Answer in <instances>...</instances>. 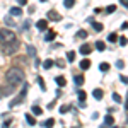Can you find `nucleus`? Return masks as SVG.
Listing matches in <instances>:
<instances>
[{
	"label": "nucleus",
	"instance_id": "obj_20",
	"mask_svg": "<svg viewBox=\"0 0 128 128\" xmlns=\"http://www.w3.org/2000/svg\"><path fill=\"white\" fill-rule=\"evenodd\" d=\"M96 48H98V51H104V50H106V44H104L102 41H98V43H96Z\"/></svg>",
	"mask_w": 128,
	"mask_h": 128
},
{
	"label": "nucleus",
	"instance_id": "obj_8",
	"mask_svg": "<svg viewBox=\"0 0 128 128\" xmlns=\"http://www.w3.org/2000/svg\"><path fill=\"white\" fill-rule=\"evenodd\" d=\"M92 96H94V99L101 101L102 96H104V92H102V89H94V90H92Z\"/></svg>",
	"mask_w": 128,
	"mask_h": 128
},
{
	"label": "nucleus",
	"instance_id": "obj_17",
	"mask_svg": "<svg viewBox=\"0 0 128 128\" xmlns=\"http://www.w3.org/2000/svg\"><path fill=\"white\" fill-rule=\"evenodd\" d=\"M77 38H80V40H86V38H87V31H84V29L77 31Z\"/></svg>",
	"mask_w": 128,
	"mask_h": 128
},
{
	"label": "nucleus",
	"instance_id": "obj_14",
	"mask_svg": "<svg viewBox=\"0 0 128 128\" xmlns=\"http://www.w3.org/2000/svg\"><path fill=\"white\" fill-rule=\"evenodd\" d=\"M26 121H28V125H31V126L36 125V118H34L32 114H26Z\"/></svg>",
	"mask_w": 128,
	"mask_h": 128
},
{
	"label": "nucleus",
	"instance_id": "obj_24",
	"mask_svg": "<svg viewBox=\"0 0 128 128\" xmlns=\"http://www.w3.org/2000/svg\"><path fill=\"white\" fill-rule=\"evenodd\" d=\"M43 113V109L40 106H32V114H41Z\"/></svg>",
	"mask_w": 128,
	"mask_h": 128
},
{
	"label": "nucleus",
	"instance_id": "obj_23",
	"mask_svg": "<svg viewBox=\"0 0 128 128\" xmlns=\"http://www.w3.org/2000/svg\"><path fill=\"white\" fill-rule=\"evenodd\" d=\"M77 94H79V99H80V102H84V101H86V98H87V94H86L84 90H79Z\"/></svg>",
	"mask_w": 128,
	"mask_h": 128
},
{
	"label": "nucleus",
	"instance_id": "obj_25",
	"mask_svg": "<svg viewBox=\"0 0 128 128\" xmlns=\"http://www.w3.org/2000/svg\"><path fill=\"white\" fill-rule=\"evenodd\" d=\"M114 10H116V5H108L106 7V14H113Z\"/></svg>",
	"mask_w": 128,
	"mask_h": 128
},
{
	"label": "nucleus",
	"instance_id": "obj_33",
	"mask_svg": "<svg viewBox=\"0 0 128 128\" xmlns=\"http://www.w3.org/2000/svg\"><path fill=\"white\" fill-rule=\"evenodd\" d=\"M67 111H68V106H67V104L60 106V113H62V114H63V113H67Z\"/></svg>",
	"mask_w": 128,
	"mask_h": 128
},
{
	"label": "nucleus",
	"instance_id": "obj_21",
	"mask_svg": "<svg viewBox=\"0 0 128 128\" xmlns=\"http://www.w3.org/2000/svg\"><path fill=\"white\" fill-rule=\"evenodd\" d=\"M63 5H65L67 9H70V7L75 5V0H63Z\"/></svg>",
	"mask_w": 128,
	"mask_h": 128
},
{
	"label": "nucleus",
	"instance_id": "obj_19",
	"mask_svg": "<svg viewBox=\"0 0 128 128\" xmlns=\"http://www.w3.org/2000/svg\"><path fill=\"white\" fill-rule=\"evenodd\" d=\"M92 28H94V31L101 32V31H102V24H101V22H92Z\"/></svg>",
	"mask_w": 128,
	"mask_h": 128
},
{
	"label": "nucleus",
	"instance_id": "obj_27",
	"mask_svg": "<svg viewBox=\"0 0 128 128\" xmlns=\"http://www.w3.org/2000/svg\"><path fill=\"white\" fill-rule=\"evenodd\" d=\"M67 60H68V62H74V60H75V53H74V51H68V53H67Z\"/></svg>",
	"mask_w": 128,
	"mask_h": 128
},
{
	"label": "nucleus",
	"instance_id": "obj_4",
	"mask_svg": "<svg viewBox=\"0 0 128 128\" xmlns=\"http://www.w3.org/2000/svg\"><path fill=\"white\" fill-rule=\"evenodd\" d=\"M17 46H19V43H17V40H16L14 43H10V44H5V46H4V53H5V55H12V53L16 51Z\"/></svg>",
	"mask_w": 128,
	"mask_h": 128
},
{
	"label": "nucleus",
	"instance_id": "obj_37",
	"mask_svg": "<svg viewBox=\"0 0 128 128\" xmlns=\"http://www.w3.org/2000/svg\"><path fill=\"white\" fill-rule=\"evenodd\" d=\"M29 26H31V24H29V20H26V22H24V26H22V28H24V29H29Z\"/></svg>",
	"mask_w": 128,
	"mask_h": 128
},
{
	"label": "nucleus",
	"instance_id": "obj_30",
	"mask_svg": "<svg viewBox=\"0 0 128 128\" xmlns=\"http://www.w3.org/2000/svg\"><path fill=\"white\" fill-rule=\"evenodd\" d=\"M5 24H7V26H10V28H12V26L16 28V22H12V19H10V17H5Z\"/></svg>",
	"mask_w": 128,
	"mask_h": 128
},
{
	"label": "nucleus",
	"instance_id": "obj_39",
	"mask_svg": "<svg viewBox=\"0 0 128 128\" xmlns=\"http://www.w3.org/2000/svg\"><path fill=\"white\" fill-rule=\"evenodd\" d=\"M26 2H28V0H17V4H19V5H26Z\"/></svg>",
	"mask_w": 128,
	"mask_h": 128
},
{
	"label": "nucleus",
	"instance_id": "obj_40",
	"mask_svg": "<svg viewBox=\"0 0 128 128\" xmlns=\"http://www.w3.org/2000/svg\"><path fill=\"white\" fill-rule=\"evenodd\" d=\"M120 2H121V4H123V5H125V7L128 9V0H120Z\"/></svg>",
	"mask_w": 128,
	"mask_h": 128
},
{
	"label": "nucleus",
	"instance_id": "obj_31",
	"mask_svg": "<svg viewBox=\"0 0 128 128\" xmlns=\"http://www.w3.org/2000/svg\"><path fill=\"white\" fill-rule=\"evenodd\" d=\"M38 84H40V86H41V89H43V90H46V84H44V80L41 79V77H40V79H38Z\"/></svg>",
	"mask_w": 128,
	"mask_h": 128
},
{
	"label": "nucleus",
	"instance_id": "obj_18",
	"mask_svg": "<svg viewBox=\"0 0 128 128\" xmlns=\"http://www.w3.org/2000/svg\"><path fill=\"white\" fill-rule=\"evenodd\" d=\"M99 70H101V72H108V70H109V63H106V62H102V63L99 65Z\"/></svg>",
	"mask_w": 128,
	"mask_h": 128
},
{
	"label": "nucleus",
	"instance_id": "obj_3",
	"mask_svg": "<svg viewBox=\"0 0 128 128\" xmlns=\"http://www.w3.org/2000/svg\"><path fill=\"white\" fill-rule=\"evenodd\" d=\"M28 90H29V84L22 82V90H20L19 94H17V98H14V99H12V102L9 104L10 108H14V106L20 104V102H24V99H26V94H28Z\"/></svg>",
	"mask_w": 128,
	"mask_h": 128
},
{
	"label": "nucleus",
	"instance_id": "obj_10",
	"mask_svg": "<svg viewBox=\"0 0 128 128\" xmlns=\"http://www.w3.org/2000/svg\"><path fill=\"white\" fill-rule=\"evenodd\" d=\"M79 51H80V53H82V55H89V53L92 51V48H90L89 44H82V46H80V48H79Z\"/></svg>",
	"mask_w": 128,
	"mask_h": 128
},
{
	"label": "nucleus",
	"instance_id": "obj_13",
	"mask_svg": "<svg viewBox=\"0 0 128 128\" xmlns=\"http://www.w3.org/2000/svg\"><path fill=\"white\" fill-rule=\"evenodd\" d=\"M79 65H80V68H82V70H87L89 67H90V62H89L87 58H84V60H82V62L79 63Z\"/></svg>",
	"mask_w": 128,
	"mask_h": 128
},
{
	"label": "nucleus",
	"instance_id": "obj_11",
	"mask_svg": "<svg viewBox=\"0 0 128 128\" xmlns=\"http://www.w3.org/2000/svg\"><path fill=\"white\" fill-rule=\"evenodd\" d=\"M74 82H75V84L80 87V86H84L86 79H84V75H75V77H74Z\"/></svg>",
	"mask_w": 128,
	"mask_h": 128
},
{
	"label": "nucleus",
	"instance_id": "obj_9",
	"mask_svg": "<svg viewBox=\"0 0 128 128\" xmlns=\"http://www.w3.org/2000/svg\"><path fill=\"white\" fill-rule=\"evenodd\" d=\"M55 82H56L58 87H63V86L67 84V79H65L63 75H58V77H55Z\"/></svg>",
	"mask_w": 128,
	"mask_h": 128
},
{
	"label": "nucleus",
	"instance_id": "obj_26",
	"mask_svg": "<svg viewBox=\"0 0 128 128\" xmlns=\"http://www.w3.org/2000/svg\"><path fill=\"white\" fill-rule=\"evenodd\" d=\"M28 53H29L31 56H34V55H36V48H34V46H31V44H29V46H28Z\"/></svg>",
	"mask_w": 128,
	"mask_h": 128
},
{
	"label": "nucleus",
	"instance_id": "obj_28",
	"mask_svg": "<svg viewBox=\"0 0 128 128\" xmlns=\"http://www.w3.org/2000/svg\"><path fill=\"white\" fill-rule=\"evenodd\" d=\"M108 40L111 41V43H114V41L118 40V34H114V32H111V34H109V36H108Z\"/></svg>",
	"mask_w": 128,
	"mask_h": 128
},
{
	"label": "nucleus",
	"instance_id": "obj_32",
	"mask_svg": "<svg viewBox=\"0 0 128 128\" xmlns=\"http://www.w3.org/2000/svg\"><path fill=\"white\" fill-rule=\"evenodd\" d=\"M120 44H121V46H126V44H128V40L121 36V38H120Z\"/></svg>",
	"mask_w": 128,
	"mask_h": 128
},
{
	"label": "nucleus",
	"instance_id": "obj_1",
	"mask_svg": "<svg viewBox=\"0 0 128 128\" xmlns=\"http://www.w3.org/2000/svg\"><path fill=\"white\" fill-rule=\"evenodd\" d=\"M24 70L20 68V67H12V68L5 74V82L9 84V86H19V84H22L24 82Z\"/></svg>",
	"mask_w": 128,
	"mask_h": 128
},
{
	"label": "nucleus",
	"instance_id": "obj_22",
	"mask_svg": "<svg viewBox=\"0 0 128 128\" xmlns=\"http://www.w3.org/2000/svg\"><path fill=\"white\" fill-rule=\"evenodd\" d=\"M53 125H55V120H53V118H50V120L44 121V128H51Z\"/></svg>",
	"mask_w": 128,
	"mask_h": 128
},
{
	"label": "nucleus",
	"instance_id": "obj_42",
	"mask_svg": "<svg viewBox=\"0 0 128 128\" xmlns=\"http://www.w3.org/2000/svg\"><path fill=\"white\" fill-rule=\"evenodd\" d=\"M9 125H10V121H5L4 123V128H9Z\"/></svg>",
	"mask_w": 128,
	"mask_h": 128
},
{
	"label": "nucleus",
	"instance_id": "obj_16",
	"mask_svg": "<svg viewBox=\"0 0 128 128\" xmlns=\"http://www.w3.org/2000/svg\"><path fill=\"white\" fill-rule=\"evenodd\" d=\"M53 63H55V62H53V60H44V62H43V67H44V68L48 70V68H51V67H53Z\"/></svg>",
	"mask_w": 128,
	"mask_h": 128
},
{
	"label": "nucleus",
	"instance_id": "obj_12",
	"mask_svg": "<svg viewBox=\"0 0 128 128\" xmlns=\"http://www.w3.org/2000/svg\"><path fill=\"white\" fill-rule=\"evenodd\" d=\"M55 38H56V32H55V31H48L46 36H44V40H46V41H53Z\"/></svg>",
	"mask_w": 128,
	"mask_h": 128
},
{
	"label": "nucleus",
	"instance_id": "obj_36",
	"mask_svg": "<svg viewBox=\"0 0 128 128\" xmlns=\"http://www.w3.org/2000/svg\"><path fill=\"white\" fill-rule=\"evenodd\" d=\"M120 80H121V82H125V84H128V77H125V75H121Z\"/></svg>",
	"mask_w": 128,
	"mask_h": 128
},
{
	"label": "nucleus",
	"instance_id": "obj_7",
	"mask_svg": "<svg viewBox=\"0 0 128 128\" xmlns=\"http://www.w3.org/2000/svg\"><path fill=\"white\" fill-rule=\"evenodd\" d=\"M48 19L50 20H60V19H62V16H60L58 12H55V10H50V12H48Z\"/></svg>",
	"mask_w": 128,
	"mask_h": 128
},
{
	"label": "nucleus",
	"instance_id": "obj_35",
	"mask_svg": "<svg viewBox=\"0 0 128 128\" xmlns=\"http://www.w3.org/2000/svg\"><path fill=\"white\" fill-rule=\"evenodd\" d=\"M116 67H118V68H123V67H125V62L118 60V62H116Z\"/></svg>",
	"mask_w": 128,
	"mask_h": 128
},
{
	"label": "nucleus",
	"instance_id": "obj_41",
	"mask_svg": "<svg viewBox=\"0 0 128 128\" xmlns=\"http://www.w3.org/2000/svg\"><path fill=\"white\" fill-rule=\"evenodd\" d=\"M125 109H128V94H126V99H125Z\"/></svg>",
	"mask_w": 128,
	"mask_h": 128
},
{
	"label": "nucleus",
	"instance_id": "obj_15",
	"mask_svg": "<svg viewBox=\"0 0 128 128\" xmlns=\"http://www.w3.org/2000/svg\"><path fill=\"white\" fill-rule=\"evenodd\" d=\"M104 123H106V125H109V126H111V125H113V123H114V118H113V116H111V114H106V116H104Z\"/></svg>",
	"mask_w": 128,
	"mask_h": 128
},
{
	"label": "nucleus",
	"instance_id": "obj_6",
	"mask_svg": "<svg viewBox=\"0 0 128 128\" xmlns=\"http://www.w3.org/2000/svg\"><path fill=\"white\" fill-rule=\"evenodd\" d=\"M9 14L12 16V17H19V16H22V9H19V7H12V9L9 10Z\"/></svg>",
	"mask_w": 128,
	"mask_h": 128
},
{
	"label": "nucleus",
	"instance_id": "obj_29",
	"mask_svg": "<svg viewBox=\"0 0 128 128\" xmlns=\"http://www.w3.org/2000/svg\"><path fill=\"white\" fill-rule=\"evenodd\" d=\"M113 101H116V102H121L123 99H121V96H120V94H116V92H113Z\"/></svg>",
	"mask_w": 128,
	"mask_h": 128
},
{
	"label": "nucleus",
	"instance_id": "obj_2",
	"mask_svg": "<svg viewBox=\"0 0 128 128\" xmlns=\"http://www.w3.org/2000/svg\"><path fill=\"white\" fill-rule=\"evenodd\" d=\"M16 40H17V38H16V34H14V31H10V29H0V44H2V46L10 44V43H14Z\"/></svg>",
	"mask_w": 128,
	"mask_h": 128
},
{
	"label": "nucleus",
	"instance_id": "obj_5",
	"mask_svg": "<svg viewBox=\"0 0 128 128\" xmlns=\"http://www.w3.org/2000/svg\"><path fill=\"white\" fill-rule=\"evenodd\" d=\"M36 28H38L40 31H46L48 29V20L46 19H40L38 22H36Z\"/></svg>",
	"mask_w": 128,
	"mask_h": 128
},
{
	"label": "nucleus",
	"instance_id": "obj_44",
	"mask_svg": "<svg viewBox=\"0 0 128 128\" xmlns=\"http://www.w3.org/2000/svg\"><path fill=\"white\" fill-rule=\"evenodd\" d=\"M113 128H116V126H113Z\"/></svg>",
	"mask_w": 128,
	"mask_h": 128
},
{
	"label": "nucleus",
	"instance_id": "obj_38",
	"mask_svg": "<svg viewBox=\"0 0 128 128\" xmlns=\"http://www.w3.org/2000/svg\"><path fill=\"white\" fill-rule=\"evenodd\" d=\"M121 29H123V31L128 29V22H123V24H121Z\"/></svg>",
	"mask_w": 128,
	"mask_h": 128
},
{
	"label": "nucleus",
	"instance_id": "obj_43",
	"mask_svg": "<svg viewBox=\"0 0 128 128\" xmlns=\"http://www.w3.org/2000/svg\"><path fill=\"white\" fill-rule=\"evenodd\" d=\"M0 90H2V89H0ZM0 98H4V94H2V92H0Z\"/></svg>",
	"mask_w": 128,
	"mask_h": 128
},
{
	"label": "nucleus",
	"instance_id": "obj_34",
	"mask_svg": "<svg viewBox=\"0 0 128 128\" xmlns=\"http://www.w3.org/2000/svg\"><path fill=\"white\" fill-rule=\"evenodd\" d=\"M56 67L63 68V67H65V62H63V60H56Z\"/></svg>",
	"mask_w": 128,
	"mask_h": 128
}]
</instances>
